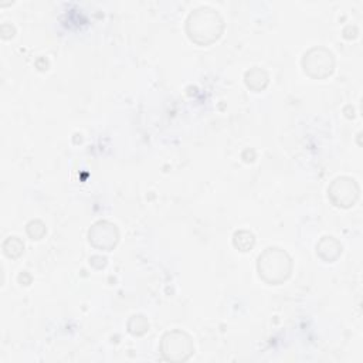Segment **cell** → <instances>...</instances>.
Segmentation results:
<instances>
[{
    "label": "cell",
    "instance_id": "1",
    "mask_svg": "<svg viewBox=\"0 0 363 363\" xmlns=\"http://www.w3.org/2000/svg\"><path fill=\"white\" fill-rule=\"evenodd\" d=\"M162 353L167 360H186L193 353L190 337L182 332H172L163 337Z\"/></svg>",
    "mask_w": 363,
    "mask_h": 363
}]
</instances>
